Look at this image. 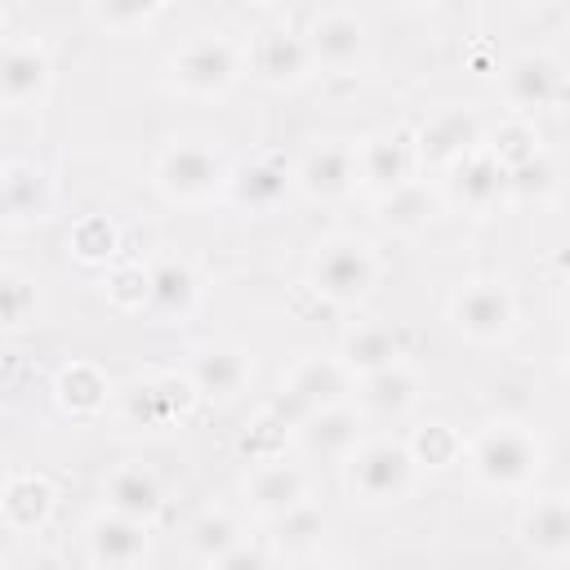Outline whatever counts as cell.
Wrapping results in <instances>:
<instances>
[{"label":"cell","instance_id":"6da1fadb","mask_svg":"<svg viewBox=\"0 0 570 570\" xmlns=\"http://www.w3.org/2000/svg\"><path fill=\"white\" fill-rule=\"evenodd\" d=\"M543 441L521 419H490L472 441H463V463L476 485L494 494H525L543 472Z\"/></svg>","mask_w":570,"mask_h":570},{"label":"cell","instance_id":"7a4b0ae2","mask_svg":"<svg viewBox=\"0 0 570 570\" xmlns=\"http://www.w3.org/2000/svg\"><path fill=\"white\" fill-rule=\"evenodd\" d=\"M338 476H343V490L352 503L379 512V508H396L414 494L419 463H414L410 445L396 436H361L338 459Z\"/></svg>","mask_w":570,"mask_h":570},{"label":"cell","instance_id":"3957f363","mask_svg":"<svg viewBox=\"0 0 570 570\" xmlns=\"http://www.w3.org/2000/svg\"><path fill=\"white\" fill-rule=\"evenodd\" d=\"M379 276H383V263H379L374 245L361 240V236H352V232L325 236L312 249V258H307V285H312V294L321 303L338 307V312L361 307L374 294Z\"/></svg>","mask_w":570,"mask_h":570},{"label":"cell","instance_id":"277c9868","mask_svg":"<svg viewBox=\"0 0 570 570\" xmlns=\"http://www.w3.org/2000/svg\"><path fill=\"white\" fill-rule=\"evenodd\" d=\"M227 156L205 138H174L151 160V183L169 205H214L227 187Z\"/></svg>","mask_w":570,"mask_h":570},{"label":"cell","instance_id":"5b68a950","mask_svg":"<svg viewBox=\"0 0 570 570\" xmlns=\"http://www.w3.org/2000/svg\"><path fill=\"white\" fill-rule=\"evenodd\" d=\"M445 316H450L459 338H468L476 347H499L517 330L521 307H517V294L503 276H472V281L454 285Z\"/></svg>","mask_w":570,"mask_h":570},{"label":"cell","instance_id":"8992f818","mask_svg":"<svg viewBox=\"0 0 570 570\" xmlns=\"http://www.w3.org/2000/svg\"><path fill=\"white\" fill-rule=\"evenodd\" d=\"M245 76V49L227 36L200 31L169 53V80L187 98H227Z\"/></svg>","mask_w":570,"mask_h":570},{"label":"cell","instance_id":"52a82bcc","mask_svg":"<svg viewBox=\"0 0 570 570\" xmlns=\"http://www.w3.org/2000/svg\"><path fill=\"white\" fill-rule=\"evenodd\" d=\"M494 76L503 85V102L512 116H539L566 102V62L548 49H521Z\"/></svg>","mask_w":570,"mask_h":570},{"label":"cell","instance_id":"ba28073f","mask_svg":"<svg viewBox=\"0 0 570 570\" xmlns=\"http://www.w3.org/2000/svg\"><path fill=\"white\" fill-rule=\"evenodd\" d=\"M352 387H356V379L338 365V356H303V361L289 365V374H285V383H281V392H276V401L267 410L276 419H285L289 432H294V423L307 410L352 401Z\"/></svg>","mask_w":570,"mask_h":570},{"label":"cell","instance_id":"9c48e42d","mask_svg":"<svg viewBox=\"0 0 570 570\" xmlns=\"http://www.w3.org/2000/svg\"><path fill=\"white\" fill-rule=\"evenodd\" d=\"M116 396H120V414H125L134 428H147V432L178 428V423L191 414V405L200 401L196 387L187 383V374H174V370L138 374V379H129Z\"/></svg>","mask_w":570,"mask_h":570},{"label":"cell","instance_id":"30bf717a","mask_svg":"<svg viewBox=\"0 0 570 570\" xmlns=\"http://www.w3.org/2000/svg\"><path fill=\"white\" fill-rule=\"evenodd\" d=\"M245 49V71L267 85V89H298L303 80H312V53H307V40L303 31H289L281 22H267L263 31L249 36Z\"/></svg>","mask_w":570,"mask_h":570},{"label":"cell","instance_id":"8fae6325","mask_svg":"<svg viewBox=\"0 0 570 570\" xmlns=\"http://www.w3.org/2000/svg\"><path fill=\"white\" fill-rule=\"evenodd\" d=\"M410 178H419L414 129L396 125V129H379L356 142V187L361 191H370L379 200V196L405 187Z\"/></svg>","mask_w":570,"mask_h":570},{"label":"cell","instance_id":"7c38bea8","mask_svg":"<svg viewBox=\"0 0 570 570\" xmlns=\"http://www.w3.org/2000/svg\"><path fill=\"white\" fill-rule=\"evenodd\" d=\"M441 178H445V200L472 218H490L508 205V169L490 156L485 142L459 156L454 165H445Z\"/></svg>","mask_w":570,"mask_h":570},{"label":"cell","instance_id":"4fadbf2b","mask_svg":"<svg viewBox=\"0 0 570 570\" xmlns=\"http://www.w3.org/2000/svg\"><path fill=\"white\" fill-rule=\"evenodd\" d=\"M294 191L307 196V200H316V205L347 200L356 191V147L343 142V138L312 142L294 160Z\"/></svg>","mask_w":570,"mask_h":570},{"label":"cell","instance_id":"5bb4252c","mask_svg":"<svg viewBox=\"0 0 570 570\" xmlns=\"http://www.w3.org/2000/svg\"><path fill=\"white\" fill-rule=\"evenodd\" d=\"M53 89V58L36 36L0 40V107L31 111Z\"/></svg>","mask_w":570,"mask_h":570},{"label":"cell","instance_id":"9a60e30c","mask_svg":"<svg viewBox=\"0 0 570 570\" xmlns=\"http://www.w3.org/2000/svg\"><path fill=\"white\" fill-rule=\"evenodd\" d=\"M303 40H307L312 67L316 71H334V76H352L365 62V53H370V31H365V22L352 9H325V13H316L307 22Z\"/></svg>","mask_w":570,"mask_h":570},{"label":"cell","instance_id":"2e32d148","mask_svg":"<svg viewBox=\"0 0 570 570\" xmlns=\"http://www.w3.org/2000/svg\"><path fill=\"white\" fill-rule=\"evenodd\" d=\"M517 548L539 566L570 561V499L561 490L534 494L517 517Z\"/></svg>","mask_w":570,"mask_h":570},{"label":"cell","instance_id":"e0dca14e","mask_svg":"<svg viewBox=\"0 0 570 570\" xmlns=\"http://www.w3.org/2000/svg\"><path fill=\"white\" fill-rule=\"evenodd\" d=\"M485 142V120L476 107H445L436 111L419 134H414V151H419V174H441L445 165H454L459 156H468L472 147Z\"/></svg>","mask_w":570,"mask_h":570},{"label":"cell","instance_id":"ac0fdd59","mask_svg":"<svg viewBox=\"0 0 570 570\" xmlns=\"http://www.w3.org/2000/svg\"><path fill=\"white\" fill-rule=\"evenodd\" d=\"M183 374L200 401H236L254 379V356L240 343H200L187 352Z\"/></svg>","mask_w":570,"mask_h":570},{"label":"cell","instance_id":"d6986e66","mask_svg":"<svg viewBox=\"0 0 570 570\" xmlns=\"http://www.w3.org/2000/svg\"><path fill=\"white\" fill-rule=\"evenodd\" d=\"M200 276L187 258H156L147 263V303L142 312L156 321V325H183L196 316L200 307Z\"/></svg>","mask_w":570,"mask_h":570},{"label":"cell","instance_id":"ffe728a7","mask_svg":"<svg viewBox=\"0 0 570 570\" xmlns=\"http://www.w3.org/2000/svg\"><path fill=\"white\" fill-rule=\"evenodd\" d=\"M294 191V165L281 156H249L227 169L223 196L245 214H272Z\"/></svg>","mask_w":570,"mask_h":570},{"label":"cell","instance_id":"44dd1931","mask_svg":"<svg viewBox=\"0 0 570 570\" xmlns=\"http://www.w3.org/2000/svg\"><path fill=\"white\" fill-rule=\"evenodd\" d=\"M151 557V525L120 517V512H98L85 525V561L89 566H142Z\"/></svg>","mask_w":570,"mask_h":570},{"label":"cell","instance_id":"7402d4cb","mask_svg":"<svg viewBox=\"0 0 570 570\" xmlns=\"http://www.w3.org/2000/svg\"><path fill=\"white\" fill-rule=\"evenodd\" d=\"M312 499V481L298 463H285L281 454L276 459H258L245 476V508L258 517V521H272L281 512H289L294 503Z\"/></svg>","mask_w":570,"mask_h":570},{"label":"cell","instance_id":"603a6c76","mask_svg":"<svg viewBox=\"0 0 570 570\" xmlns=\"http://www.w3.org/2000/svg\"><path fill=\"white\" fill-rule=\"evenodd\" d=\"M352 396H356V410H361V414L401 419V414H410V410L423 401V379H419V370L401 356V361H392V365H383V370L361 374L356 387H352Z\"/></svg>","mask_w":570,"mask_h":570},{"label":"cell","instance_id":"cb8c5ba5","mask_svg":"<svg viewBox=\"0 0 570 570\" xmlns=\"http://www.w3.org/2000/svg\"><path fill=\"white\" fill-rule=\"evenodd\" d=\"M58 490L40 472H9L0 481V525L9 534H40L53 521Z\"/></svg>","mask_w":570,"mask_h":570},{"label":"cell","instance_id":"d4e9b609","mask_svg":"<svg viewBox=\"0 0 570 570\" xmlns=\"http://www.w3.org/2000/svg\"><path fill=\"white\" fill-rule=\"evenodd\" d=\"M53 214V183L36 160L0 165V223H45Z\"/></svg>","mask_w":570,"mask_h":570},{"label":"cell","instance_id":"484cf974","mask_svg":"<svg viewBox=\"0 0 570 570\" xmlns=\"http://www.w3.org/2000/svg\"><path fill=\"white\" fill-rule=\"evenodd\" d=\"M294 436L307 454L316 459H343L361 436H365V414L352 405V401H338V405H321V410H307L298 423H294Z\"/></svg>","mask_w":570,"mask_h":570},{"label":"cell","instance_id":"4316f807","mask_svg":"<svg viewBox=\"0 0 570 570\" xmlns=\"http://www.w3.org/2000/svg\"><path fill=\"white\" fill-rule=\"evenodd\" d=\"M102 508L151 525V521L165 512V490H160V481H156L151 468H142V463H120V468H111L107 481H102Z\"/></svg>","mask_w":570,"mask_h":570},{"label":"cell","instance_id":"83f0119b","mask_svg":"<svg viewBox=\"0 0 570 570\" xmlns=\"http://www.w3.org/2000/svg\"><path fill=\"white\" fill-rule=\"evenodd\" d=\"M338 365L352 374V379H361V374H370V370H383V365H392V361H401L405 356V334L401 330H392V325H383V321H356L343 338H338Z\"/></svg>","mask_w":570,"mask_h":570},{"label":"cell","instance_id":"f1b7e54d","mask_svg":"<svg viewBox=\"0 0 570 570\" xmlns=\"http://www.w3.org/2000/svg\"><path fill=\"white\" fill-rule=\"evenodd\" d=\"M111 396H116L111 379H107L98 365H89V361H71V365H62L58 379H53V401H58V410L71 414V419H94V414H102V410L111 405Z\"/></svg>","mask_w":570,"mask_h":570},{"label":"cell","instance_id":"f546056e","mask_svg":"<svg viewBox=\"0 0 570 570\" xmlns=\"http://www.w3.org/2000/svg\"><path fill=\"white\" fill-rule=\"evenodd\" d=\"M267 525H272V534H267L272 557H289V561H294V557H312V552L325 543V534H330V517H325L312 499L294 503L289 512L272 517Z\"/></svg>","mask_w":570,"mask_h":570},{"label":"cell","instance_id":"4dcf8cb0","mask_svg":"<svg viewBox=\"0 0 570 570\" xmlns=\"http://www.w3.org/2000/svg\"><path fill=\"white\" fill-rule=\"evenodd\" d=\"M436 214H441V196H436L423 178H410L405 187L379 196V218H383L396 236H419V232H428V227L436 223Z\"/></svg>","mask_w":570,"mask_h":570},{"label":"cell","instance_id":"1f68e13d","mask_svg":"<svg viewBox=\"0 0 570 570\" xmlns=\"http://www.w3.org/2000/svg\"><path fill=\"white\" fill-rule=\"evenodd\" d=\"M557 191H561V174L548 147L508 169V205H552Z\"/></svg>","mask_w":570,"mask_h":570},{"label":"cell","instance_id":"d6a6232c","mask_svg":"<svg viewBox=\"0 0 570 570\" xmlns=\"http://www.w3.org/2000/svg\"><path fill=\"white\" fill-rule=\"evenodd\" d=\"M40 321V285L22 267H0V334L31 330Z\"/></svg>","mask_w":570,"mask_h":570},{"label":"cell","instance_id":"836d02e7","mask_svg":"<svg viewBox=\"0 0 570 570\" xmlns=\"http://www.w3.org/2000/svg\"><path fill=\"white\" fill-rule=\"evenodd\" d=\"M249 530L232 517V512H223V508H209V512H200L196 521H191V557L200 561V566H214L218 570V561L245 539Z\"/></svg>","mask_w":570,"mask_h":570},{"label":"cell","instance_id":"e575fe53","mask_svg":"<svg viewBox=\"0 0 570 570\" xmlns=\"http://www.w3.org/2000/svg\"><path fill=\"white\" fill-rule=\"evenodd\" d=\"M485 147H490V156H494L503 169H512V165L530 160L534 151H543V134L534 129L530 116H512V120H503L494 134H485Z\"/></svg>","mask_w":570,"mask_h":570},{"label":"cell","instance_id":"d590c367","mask_svg":"<svg viewBox=\"0 0 570 570\" xmlns=\"http://www.w3.org/2000/svg\"><path fill=\"white\" fill-rule=\"evenodd\" d=\"M165 4L169 0H85L89 18L111 36H129V31L147 27L156 13H165Z\"/></svg>","mask_w":570,"mask_h":570},{"label":"cell","instance_id":"8d00e7d4","mask_svg":"<svg viewBox=\"0 0 570 570\" xmlns=\"http://www.w3.org/2000/svg\"><path fill=\"white\" fill-rule=\"evenodd\" d=\"M410 454H414V463H419V472L423 468H450V463H459L463 459V436L450 428V423H423L410 441Z\"/></svg>","mask_w":570,"mask_h":570},{"label":"cell","instance_id":"74e56055","mask_svg":"<svg viewBox=\"0 0 570 570\" xmlns=\"http://www.w3.org/2000/svg\"><path fill=\"white\" fill-rule=\"evenodd\" d=\"M71 254L80 258V263H111L116 258V249H120V236H116V223L111 218H102V214H89V218H80L76 227H71Z\"/></svg>","mask_w":570,"mask_h":570},{"label":"cell","instance_id":"f35d334b","mask_svg":"<svg viewBox=\"0 0 570 570\" xmlns=\"http://www.w3.org/2000/svg\"><path fill=\"white\" fill-rule=\"evenodd\" d=\"M102 294L116 312H142L147 303V263H111L102 276Z\"/></svg>","mask_w":570,"mask_h":570},{"label":"cell","instance_id":"ab89813d","mask_svg":"<svg viewBox=\"0 0 570 570\" xmlns=\"http://www.w3.org/2000/svg\"><path fill=\"white\" fill-rule=\"evenodd\" d=\"M285 436H289V423L285 419H276L272 410H263L258 414V423L249 428V436H245V450H249V459L258 463V459H276L281 454V445H285Z\"/></svg>","mask_w":570,"mask_h":570},{"label":"cell","instance_id":"60d3db41","mask_svg":"<svg viewBox=\"0 0 570 570\" xmlns=\"http://www.w3.org/2000/svg\"><path fill=\"white\" fill-rule=\"evenodd\" d=\"M245 4H254V9H272V4H285V0H245Z\"/></svg>","mask_w":570,"mask_h":570},{"label":"cell","instance_id":"b9f144b4","mask_svg":"<svg viewBox=\"0 0 570 570\" xmlns=\"http://www.w3.org/2000/svg\"><path fill=\"white\" fill-rule=\"evenodd\" d=\"M401 4H410V9H423V4H436V0H401Z\"/></svg>","mask_w":570,"mask_h":570},{"label":"cell","instance_id":"7bdbcfd3","mask_svg":"<svg viewBox=\"0 0 570 570\" xmlns=\"http://www.w3.org/2000/svg\"><path fill=\"white\" fill-rule=\"evenodd\" d=\"M9 476V459H4V450H0V481Z\"/></svg>","mask_w":570,"mask_h":570},{"label":"cell","instance_id":"ee69618b","mask_svg":"<svg viewBox=\"0 0 570 570\" xmlns=\"http://www.w3.org/2000/svg\"><path fill=\"white\" fill-rule=\"evenodd\" d=\"M0 31H4V13H0Z\"/></svg>","mask_w":570,"mask_h":570},{"label":"cell","instance_id":"f6af8a7d","mask_svg":"<svg viewBox=\"0 0 570 570\" xmlns=\"http://www.w3.org/2000/svg\"><path fill=\"white\" fill-rule=\"evenodd\" d=\"M0 566H4V552H0Z\"/></svg>","mask_w":570,"mask_h":570}]
</instances>
